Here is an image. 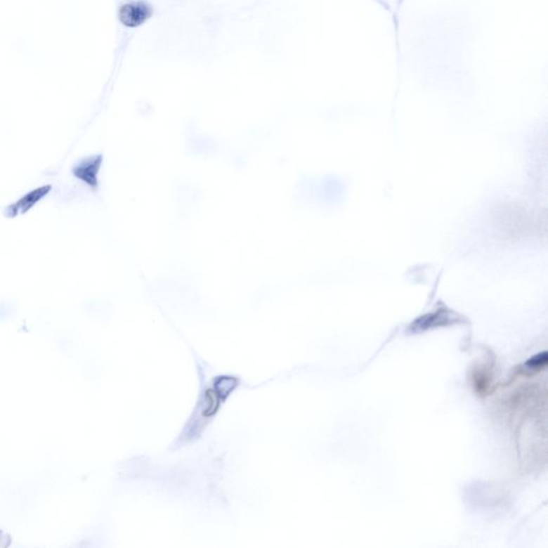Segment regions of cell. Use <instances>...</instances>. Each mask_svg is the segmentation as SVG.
I'll use <instances>...</instances> for the list:
<instances>
[{
    "label": "cell",
    "mask_w": 548,
    "mask_h": 548,
    "mask_svg": "<svg viewBox=\"0 0 548 548\" xmlns=\"http://www.w3.org/2000/svg\"><path fill=\"white\" fill-rule=\"evenodd\" d=\"M101 164V155L85 157L73 167V175L89 187L96 188L98 185V175Z\"/></svg>",
    "instance_id": "6da1fadb"
},
{
    "label": "cell",
    "mask_w": 548,
    "mask_h": 548,
    "mask_svg": "<svg viewBox=\"0 0 548 548\" xmlns=\"http://www.w3.org/2000/svg\"><path fill=\"white\" fill-rule=\"evenodd\" d=\"M151 10L146 4H126L120 9V20L128 27H137L150 16Z\"/></svg>",
    "instance_id": "7a4b0ae2"
},
{
    "label": "cell",
    "mask_w": 548,
    "mask_h": 548,
    "mask_svg": "<svg viewBox=\"0 0 548 548\" xmlns=\"http://www.w3.org/2000/svg\"><path fill=\"white\" fill-rule=\"evenodd\" d=\"M50 189V187H43L30 192L27 195L20 198L18 202L12 204L11 207H10L9 212L14 211L13 216H16V214H25L30 208L34 207V204H36L41 198L44 197V196L48 193Z\"/></svg>",
    "instance_id": "3957f363"
},
{
    "label": "cell",
    "mask_w": 548,
    "mask_h": 548,
    "mask_svg": "<svg viewBox=\"0 0 548 548\" xmlns=\"http://www.w3.org/2000/svg\"><path fill=\"white\" fill-rule=\"evenodd\" d=\"M547 353L543 351L542 353H537L535 357L530 358L526 363L523 364V370L529 373H535L540 370H543L547 365Z\"/></svg>",
    "instance_id": "277c9868"
}]
</instances>
